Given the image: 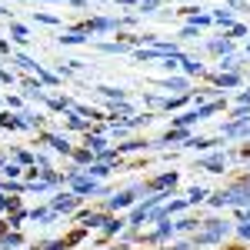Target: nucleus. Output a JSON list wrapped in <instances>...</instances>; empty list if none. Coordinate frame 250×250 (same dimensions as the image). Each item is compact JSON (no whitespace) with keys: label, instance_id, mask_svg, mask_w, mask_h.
<instances>
[{"label":"nucleus","instance_id":"3","mask_svg":"<svg viewBox=\"0 0 250 250\" xmlns=\"http://www.w3.org/2000/svg\"><path fill=\"white\" fill-rule=\"evenodd\" d=\"M70 180H74V190H77V193H100V184L90 180V177H77V173H70Z\"/></svg>","mask_w":250,"mask_h":250},{"label":"nucleus","instance_id":"25","mask_svg":"<svg viewBox=\"0 0 250 250\" xmlns=\"http://www.w3.org/2000/svg\"><path fill=\"white\" fill-rule=\"evenodd\" d=\"M140 10H144V14H150V10H157V0H144V3H140Z\"/></svg>","mask_w":250,"mask_h":250},{"label":"nucleus","instance_id":"21","mask_svg":"<svg viewBox=\"0 0 250 250\" xmlns=\"http://www.w3.org/2000/svg\"><path fill=\"white\" fill-rule=\"evenodd\" d=\"M217 83H220V87H233V83H237V74H227V77L220 74V77H217Z\"/></svg>","mask_w":250,"mask_h":250},{"label":"nucleus","instance_id":"6","mask_svg":"<svg viewBox=\"0 0 250 250\" xmlns=\"http://www.w3.org/2000/svg\"><path fill=\"white\" fill-rule=\"evenodd\" d=\"M173 184H177V173H160V177L150 180L147 187H150V190H167V187H173Z\"/></svg>","mask_w":250,"mask_h":250},{"label":"nucleus","instance_id":"18","mask_svg":"<svg viewBox=\"0 0 250 250\" xmlns=\"http://www.w3.org/2000/svg\"><path fill=\"white\" fill-rule=\"evenodd\" d=\"M204 197H207V190H204V187H193L190 197H187V204H197V200H204Z\"/></svg>","mask_w":250,"mask_h":250},{"label":"nucleus","instance_id":"7","mask_svg":"<svg viewBox=\"0 0 250 250\" xmlns=\"http://www.w3.org/2000/svg\"><path fill=\"white\" fill-rule=\"evenodd\" d=\"M43 140H47V144H50V147H54V150H60V154H70V144H67V137L47 134V137H43Z\"/></svg>","mask_w":250,"mask_h":250},{"label":"nucleus","instance_id":"14","mask_svg":"<svg viewBox=\"0 0 250 250\" xmlns=\"http://www.w3.org/2000/svg\"><path fill=\"white\" fill-rule=\"evenodd\" d=\"M0 240H3V247H7V250H10V247H20V237H17V233H3Z\"/></svg>","mask_w":250,"mask_h":250},{"label":"nucleus","instance_id":"29","mask_svg":"<svg viewBox=\"0 0 250 250\" xmlns=\"http://www.w3.org/2000/svg\"><path fill=\"white\" fill-rule=\"evenodd\" d=\"M247 104H250V90H247V94H240V107H247Z\"/></svg>","mask_w":250,"mask_h":250},{"label":"nucleus","instance_id":"28","mask_svg":"<svg viewBox=\"0 0 250 250\" xmlns=\"http://www.w3.org/2000/svg\"><path fill=\"white\" fill-rule=\"evenodd\" d=\"M240 237H250V224H240Z\"/></svg>","mask_w":250,"mask_h":250},{"label":"nucleus","instance_id":"16","mask_svg":"<svg viewBox=\"0 0 250 250\" xmlns=\"http://www.w3.org/2000/svg\"><path fill=\"white\" fill-rule=\"evenodd\" d=\"M120 227H124V220H107V224H104V233L110 237V233H117Z\"/></svg>","mask_w":250,"mask_h":250},{"label":"nucleus","instance_id":"24","mask_svg":"<svg viewBox=\"0 0 250 250\" xmlns=\"http://www.w3.org/2000/svg\"><path fill=\"white\" fill-rule=\"evenodd\" d=\"M164 87H167V90H170V87H173V90H184V87H187V83H184V80H167V83H164Z\"/></svg>","mask_w":250,"mask_h":250},{"label":"nucleus","instance_id":"8","mask_svg":"<svg viewBox=\"0 0 250 250\" xmlns=\"http://www.w3.org/2000/svg\"><path fill=\"white\" fill-rule=\"evenodd\" d=\"M200 167H204V170H210V173L224 170V157H220V154H217V157H207V160H204Z\"/></svg>","mask_w":250,"mask_h":250},{"label":"nucleus","instance_id":"27","mask_svg":"<svg viewBox=\"0 0 250 250\" xmlns=\"http://www.w3.org/2000/svg\"><path fill=\"white\" fill-rule=\"evenodd\" d=\"M167 250H193V244H187V240H184V244H173V247H167Z\"/></svg>","mask_w":250,"mask_h":250},{"label":"nucleus","instance_id":"13","mask_svg":"<svg viewBox=\"0 0 250 250\" xmlns=\"http://www.w3.org/2000/svg\"><path fill=\"white\" fill-rule=\"evenodd\" d=\"M87 147L97 150V154H104V150H107V147H104V137H87Z\"/></svg>","mask_w":250,"mask_h":250},{"label":"nucleus","instance_id":"26","mask_svg":"<svg viewBox=\"0 0 250 250\" xmlns=\"http://www.w3.org/2000/svg\"><path fill=\"white\" fill-rule=\"evenodd\" d=\"M47 250H67V240H57V244H47Z\"/></svg>","mask_w":250,"mask_h":250},{"label":"nucleus","instance_id":"4","mask_svg":"<svg viewBox=\"0 0 250 250\" xmlns=\"http://www.w3.org/2000/svg\"><path fill=\"white\" fill-rule=\"evenodd\" d=\"M77 204H80L77 193H63V197H57V200H54V213H67V210H74Z\"/></svg>","mask_w":250,"mask_h":250},{"label":"nucleus","instance_id":"17","mask_svg":"<svg viewBox=\"0 0 250 250\" xmlns=\"http://www.w3.org/2000/svg\"><path fill=\"white\" fill-rule=\"evenodd\" d=\"M74 160H77V164H90V160H94V157H90V147H87V150H74Z\"/></svg>","mask_w":250,"mask_h":250},{"label":"nucleus","instance_id":"1","mask_svg":"<svg viewBox=\"0 0 250 250\" xmlns=\"http://www.w3.org/2000/svg\"><path fill=\"white\" fill-rule=\"evenodd\" d=\"M213 207H224V204H230V207H247L250 204V187L247 184H237V187H230V190H220L210 197Z\"/></svg>","mask_w":250,"mask_h":250},{"label":"nucleus","instance_id":"9","mask_svg":"<svg viewBox=\"0 0 250 250\" xmlns=\"http://www.w3.org/2000/svg\"><path fill=\"white\" fill-rule=\"evenodd\" d=\"M0 127H10V130H17V127H23V117H10V114H0Z\"/></svg>","mask_w":250,"mask_h":250},{"label":"nucleus","instance_id":"23","mask_svg":"<svg viewBox=\"0 0 250 250\" xmlns=\"http://www.w3.org/2000/svg\"><path fill=\"white\" fill-rule=\"evenodd\" d=\"M3 173H7V177H17L20 167H17V164H3Z\"/></svg>","mask_w":250,"mask_h":250},{"label":"nucleus","instance_id":"20","mask_svg":"<svg viewBox=\"0 0 250 250\" xmlns=\"http://www.w3.org/2000/svg\"><path fill=\"white\" fill-rule=\"evenodd\" d=\"M180 63H184L187 74H200V63H193V60H187V57H180Z\"/></svg>","mask_w":250,"mask_h":250},{"label":"nucleus","instance_id":"11","mask_svg":"<svg viewBox=\"0 0 250 250\" xmlns=\"http://www.w3.org/2000/svg\"><path fill=\"white\" fill-rule=\"evenodd\" d=\"M213 110H220V104H204V107H197L193 114H197V120H204V117H210Z\"/></svg>","mask_w":250,"mask_h":250},{"label":"nucleus","instance_id":"2","mask_svg":"<svg viewBox=\"0 0 250 250\" xmlns=\"http://www.w3.org/2000/svg\"><path fill=\"white\" fill-rule=\"evenodd\" d=\"M224 233H227V224H220V220H207V227L193 237V244H217V240H224Z\"/></svg>","mask_w":250,"mask_h":250},{"label":"nucleus","instance_id":"10","mask_svg":"<svg viewBox=\"0 0 250 250\" xmlns=\"http://www.w3.org/2000/svg\"><path fill=\"white\" fill-rule=\"evenodd\" d=\"M110 170H114L110 164H90V170H87V173H90V177H107Z\"/></svg>","mask_w":250,"mask_h":250},{"label":"nucleus","instance_id":"5","mask_svg":"<svg viewBox=\"0 0 250 250\" xmlns=\"http://www.w3.org/2000/svg\"><path fill=\"white\" fill-rule=\"evenodd\" d=\"M137 193H140V187H137V190H127V193H117V197H110V210H117V207H127V204H134Z\"/></svg>","mask_w":250,"mask_h":250},{"label":"nucleus","instance_id":"19","mask_svg":"<svg viewBox=\"0 0 250 250\" xmlns=\"http://www.w3.org/2000/svg\"><path fill=\"white\" fill-rule=\"evenodd\" d=\"M10 34H14V40H20V43H23V40H30V37H27V30H23L20 23H14V27H10Z\"/></svg>","mask_w":250,"mask_h":250},{"label":"nucleus","instance_id":"22","mask_svg":"<svg viewBox=\"0 0 250 250\" xmlns=\"http://www.w3.org/2000/svg\"><path fill=\"white\" fill-rule=\"evenodd\" d=\"M213 20H217V23H230V14H227V10H217Z\"/></svg>","mask_w":250,"mask_h":250},{"label":"nucleus","instance_id":"12","mask_svg":"<svg viewBox=\"0 0 250 250\" xmlns=\"http://www.w3.org/2000/svg\"><path fill=\"white\" fill-rule=\"evenodd\" d=\"M210 50H213V54H227V50H230V37L213 40V43H210Z\"/></svg>","mask_w":250,"mask_h":250},{"label":"nucleus","instance_id":"15","mask_svg":"<svg viewBox=\"0 0 250 250\" xmlns=\"http://www.w3.org/2000/svg\"><path fill=\"white\" fill-rule=\"evenodd\" d=\"M83 34H87V30H74V34H67V37H60V40H63V43H80V40H87Z\"/></svg>","mask_w":250,"mask_h":250}]
</instances>
